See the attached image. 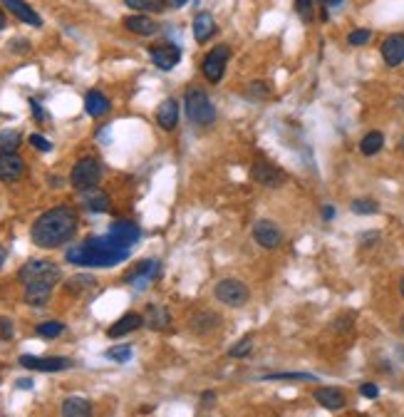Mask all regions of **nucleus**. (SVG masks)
Masks as SVG:
<instances>
[{"label":"nucleus","mask_w":404,"mask_h":417,"mask_svg":"<svg viewBox=\"0 0 404 417\" xmlns=\"http://www.w3.org/2000/svg\"><path fill=\"white\" fill-rule=\"evenodd\" d=\"M132 254V246L119 241L117 236H92L87 241L77 243V246L67 248V263L82 268H112L122 261H127Z\"/></svg>","instance_id":"nucleus-1"},{"label":"nucleus","mask_w":404,"mask_h":417,"mask_svg":"<svg viewBox=\"0 0 404 417\" xmlns=\"http://www.w3.org/2000/svg\"><path fill=\"white\" fill-rule=\"evenodd\" d=\"M79 216L73 206L60 204L52 206L48 212H43L40 216L32 221L30 239L35 246L40 248H57L65 246L75 234H77Z\"/></svg>","instance_id":"nucleus-2"},{"label":"nucleus","mask_w":404,"mask_h":417,"mask_svg":"<svg viewBox=\"0 0 404 417\" xmlns=\"http://www.w3.org/2000/svg\"><path fill=\"white\" fill-rule=\"evenodd\" d=\"M184 109H186L189 122L196 124V127H211L213 122H216L213 102L201 87H189L186 95H184Z\"/></svg>","instance_id":"nucleus-3"},{"label":"nucleus","mask_w":404,"mask_h":417,"mask_svg":"<svg viewBox=\"0 0 404 417\" xmlns=\"http://www.w3.org/2000/svg\"><path fill=\"white\" fill-rule=\"evenodd\" d=\"M18 281L23 286H28V284H57V281H60V268L55 266L52 261L32 259V261H28V263H23V268L18 271Z\"/></svg>","instance_id":"nucleus-4"},{"label":"nucleus","mask_w":404,"mask_h":417,"mask_svg":"<svg viewBox=\"0 0 404 417\" xmlns=\"http://www.w3.org/2000/svg\"><path fill=\"white\" fill-rule=\"evenodd\" d=\"M102 179V164L97 162L95 157H82L75 162L73 172H70V184L77 189L79 194L87 189H95Z\"/></svg>","instance_id":"nucleus-5"},{"label":"nucleus","mask_w":404,"mask_h":417,"mask_svg":"<svg viewBox=\"0 0 404 417\" xmlns=\"http://www.w3.org/2000/svg\"><path fill=\"white\" fill-rule=\"evenodd\" d=\"M213 296H216L218 303H224L229 308H238V306H246L248 298H251V290L243 281L238 278H224L218 281L216 288H213Z\"/></svg>","instance_id":"nucleus-6"},{"label":"nucleus","mask_w":404,"mask_h":417,"mask_svg":"<svg viewBox=\"0 0 404 417\" xmlns=\"http://www.w3.org/2000/svg\"><path fill=\"white\" fill-rule=\"evenodd\" d=\"M229 57H231L229 45H216V48L204 57V62H201V75H204L211 85L221 82L226 73V65H229Z\"/></svg>","instance_id":"nucleus-7"},{"label":"nucleus","mask_w":404,"mask_h":417,"mask_svg":"<svg viewBox=\"0 0 404 417\" xmlns=\"http://www.w3.org/2000/svg\"><path fill=\"white\" fill-rule=\"evenodd\" d=\"M162 276V263L157 259H146V261H139L137 266L124 276L129 286H134L137 290H146L157 278Z\"/></svg>","instance_id":"nucleus-8"},{"label":"nucleus","mask_w":404,"mask_h":417,"mask_svg":"<svg viewBox=\"0 0 404 417\" xmlns=\"http://www.w3.org/2000/svg\"><path fill=\"white\" fill-rule=\"evenodd\" d=\"M253 241L258 243L260 248L276 251V248H280V243H283V231H280V226H278L276 221H271V219H258L253 224Z\"/></svg>","instance_id":"nucleus-9"},{"label":"nucleus","mask_w":404,"mask_h":417,"mask_svg":"<svg viewBox=\"0 0 404 417\" xmlns=\"http://www.w3.org/2000/svg\"><path fill=\"white\" fill-rule=\"evenodd\" d=\"M251 179H253L256 184H260V187H266V189H278L288 182L285 172L271 162H256L253 167H251Z\"/></svg>","instance_id":"nucleus-10"},{"label":"nucleus","mask_w":404,"mask_h":417,"mask_svg":"<svg viewBox=\"0 0 404 417\" xmlns=\"http://www.w3.org/2000/svg\"><path fill=\"white\" fill-rule=\"evenodd\" d=\"M20 365L37 373H62V370L73 368L70 358H37V355H20Z\"/></svg>","instance_id":"nucleus-11"},{"label":"nucleus","mask_w":404,"mask_h":417,"mask_svg":"<svg viewBox=\"0 0 404 417\" xmlns=\"http://www.w3.org/2000/svg\"><path fill=\"white\" fill-rule=\"evenodd\" d=\"M25 176V162L23 157L15 154H0V182L3 184H15Z\"/></svg>","instance_id":"nucleus-12"},{"label":"nucleus","mask_w":404,"mask_h":417,"mask_svg":"<svg viewBox=\"0 0 404 417\" xmlns=\"http://www.w3.org/2000/svg\"><path fill=\"white\" fill-rule=\"evenodd\" d=\"M149 57L151 62L159 67V70H164V73H169L171 67L179 65L181 60V50L176 48V45H154V48H149Z\"/></svg>","instance_id":"nucleus-13"},{"label":"nucleus","mask_w":404,"mask_h":417,"mask_svg":"<svg viewBox=\"0 0 404 417\" xmlns=\"http://www.w3.org/2000/svg\"><path fill=\"white\" fill-rule=\"evenodd\" d=\"M313 398L320 407H325V410H330V412H338L347 405V398H345V393L340 390V387H330V385L315 387Z\"/></svg>","instance_id":"nucleus-14"},{"label":"nucleus","mask_w":404,"mask_h":417,"mask_svg":"<svg viewBox=\"0 0 404 417\" xmlns=\"http://www.w3.org/2000/svg\"><path fill=\"white\" fill-rule=\"evenodd\" d=\"M382 60L389 67H399L404 62V33H394L382 43Z\"/></svg>","instance_id":"nucleus-15"},{"label":"nucleus","mask_w":404,"mask_h":417,"mask_svg":"<svg viewBox=\"0 0 404 417\" xmlns=\"http://www.w3.org/2000/svg\"><path fill=\"white\" fill-rule=\"evenodd\" d=\"M0 6L6 8V10H10L20 23L32 25V28H40V25H43V18H40V15L32 10V6H28L25 0H0Z\"/></svg>","instance_id":"nucleus-16"},{"label":"nucleus","mask_w":404,"mask_h":417,"mask_svg":"<svg viewBox=\"0 0 404 417\" xmlns=\"http://www.w3.org/2000/svg\"><path fill=\"white\" fill-rule=\"evenodd\" d=\"M144 326V315L139 313H124L117 323H112L107 331L109 338H122V335H127V333H134L139 328Z\"/></svg>","instance_id":"nucleus-17"},{"label":"nucleus","mask_w":404,"mask_h":417,"mask_svg":"<svg viewBox=\"0 0 404 417\" xmlns=\"http://www.w3.org/2000/svg\"><path fill=\"white\" fill-rule=\"evenodd\" d=\"M213 33H216V20H213L211 12H196V18H193V37H196V43H209Z\"/></svg>","instance_id":"nucleus-18"},{"label":"nucleus","mask_w":404,"mask_h":417,"mask_svg":"<svg viewBox=\"0 0 404 417\" xmlns=\"http://www.w3.org/2000/svg\"><path fill=\"white\" fill-rule=\"evenodd\" d=\"M82 206H85L90 214H104L109 212V206H112V201H109V196L102 192V189H87V192H82Z\"/></svg>","instance_id":"nucleus-19"},{"label":"nucleus","mask_w":404,"mask_h":417,"mask_svg":"<svg viewBox=\"0 0 404 417\" xmlns=\"http://www.w3.org/2000/svg\"><path fill=\"white\" fill-rule=\"evenodd\" d=\"M109 234L117 236L119 241L134 246V243L139 241L142 231H139V226L134 224V221H127V219H117V221H112V226H109Z\"/></svg>","instance_id":"nucleus-20"},{"label":"nucleus","mask_w":404,"mask_h":417,"mask_svg":"<svg viewBox=\"0 0 404 417\" xmlns=\"http://www.w3.org/2000/svg\"><path fill=\"white\" fill-rule=\"evenodd\" d=\"M157 122L159 127L166 129V132H171V129L179 124V104H176V100H164L162 104H159L157 109Z\"/></svg>","instance_id":"nucleus-21"},{"label":"nucleus","mask_w":404,"mask_h":417,"mask_svg":"<svg viewBox=\"0 0 404 417\" xmlns=\"http://www.w3.org/2000/svg\"><path fill=\"white\" fill-rule=\"evenodd\" d=\"M124 28H127L129 33H134V35H154V33L159 30V25L154 18H149V15H129V18H124Z\"/></svg>","instance_id":"nucleus-22"},{"label":"nucleus","mask_w":404,"mask_h":417,"mask_svg":"<svg viewBox=\"0 0 404 417\" xmlns=\"http://www.w3.org/2000/svg\"><path fill=\"white\" fill-rule=\"evenodd\" d=\"M52 288L55 284H28L25 286V301L35 306V308H43L45 303L50 301V296H52Z\"/></svg>","instance_id":"nucleus-23"},{"label":"nucleus","mask_w":404,"mask_h":417,"mask_svg":"<svg viewBox=\"0 0 404 417\" xmlns=\"http://www.w3.org/2000/svg\"><path fill=\"white\" fill-rule=\"evenodd\" d=\"M60 415H62V417H92L90 400L77 398V395H73V398H67L65 402H62V407H60Z\"/></svg>","instance_id":"nucleus-24"},{"label":"nucleus","mask_w":404,"mask_h":417,"mask_svg":"<svg viewBox=\"0 0 404 417\" xmlns=\"http://www.w3.org/2000/svg\"><path fill=\"white\" fill-rule=\"evenodd\" d=\"M85 109L90 117H104L112 109V102L107 100V95H102L99 90H92L87 92L85 97Z\"/></svg>","instance_id":"nucleus-25"},{"label":"nucleus","mask_w":404,"mask_h":417,"mask_svg":"<svg viewBox=\"0 0 404 417\" xmlns=\"http://www.w3.org/2000/svg\"><path fill=\"white\" fill-rule=\"evenodd\" d=\"M382 147H385V134L377 132V129H372V132H367L360 139V151L365 154V157H374V154H380Z\"/></svg>","instance_id":"nucleus-26"},{"label":"nucleus","mask_w":404,"mask_h":417,"mask_svg":"<svg viewBox=\"0 0 404 417\" xmlns=\"http://www.w3.org/2000/svg\"><path fill=\"white\" fill-rule=\"evenodd\" d=\"M144 321L149 323L154 331H166V328L171 326V315H169V311L162 308V306H149Z\"/></svg>","instance_id":"nucleus-27"},{"label":"nucleus","mask_w":404,"mask_h":417,"mask_svg":"<svg viewBox=\"0 0 404 417\" xmlns=\"http://www.w3.org/2000/svg\"><path fill=\"white\" fill-rule=\"evenodd\" d=\"M20 142H23V137L18 129H3L0 132V154H15Z\"/></svg>","instance_id":"nucleus-28"},{"label":"nucleus","mask_w":404,"mask_h":417,"mask_svg":"<svg viewBox=\"0 0 404 417\" xmlns=\"http://www.w3.org/2000/svg\"><path fill=\"white\" fill-rule=\"evenodd\" d=\"M97 286V281H95V276H87V273H79V276H73L70 281H67V290L70 293H85V290H90V288H95Z\"/></svg>","instance_id":"nucleus-29"},{"label":"nucleus","mask_w":404,"mask_h":417,"mask_svg":"<svg viewBox=\"0 0 404 417\" xmlns=\"http://www.w3.org/2000/svg\"><path fill=\"white\" fill-rule=\"evenodd\" d=\"M260 380H298V382H315L318 378H315L313 373H271V375H263Z\"/></svg>","instance_id":"nucleus-30"},{"label":"nucleus","mask_w":404,"mask_h":417,"mask_svg":"<svg viewBox=\"0 0 404 417\" xmlns=\"http://www.w3.org/2000/svg\"><path fill=\"white\" fill-rule=\"evenodd\" d=\"M350 209H352V214H357V216H372V214L380 212V204L374 199H352Z\"/></svg>","instance_id":"nucleus-31"},{"label":"nucleus","mask_w":404,"mask_h":417,"mask_svg":"<svg viewBox=\"0 0 404 417\" xmlns=\"http://www.w3.org/2000/svg\"><path fill=\"white\" fill-rule=\"evenodd\" d=\"M35 333L40 335V338L52 340V338H57V335H62V333H65V323H60V321H45V323H40V326L35 328Z\"/></svg>","instance_id":"nucleus-32"},{"label":"nucleus","mask_w":404,"mask_h":417,"mask_svg":"<svg viewBox=\"0 0 404 417\" xmlns=\"http://www.w3.org/2000/svg\"><path fill=\"white\" fill-rule=\"evenodd\" d=\"M251 351H253V338H251V335H246V338H241L238 343L233 345V348H231L229 355L235 358V360H241V358L251 355Z\"/></svg>","instance_id":"nucleus-33"},{"label":"nucleus","mask_w":404,"mask_h":417,"mask_svg":"<svg viewBox=\"0 0 404 417\" xmlns=\"http://www.w3.org/2000/svg\"><path fill=\"white\" fill-rule=\"evenodd\" d=\"M218 323V315H211V313H201V315H196L193 318V331L196 333H209V331H213V326Z\"/></svg>","instance_id":"nucleus-34"},{"label":"nucleus","mask_w":404,"mask_h":417,"mask_svg":"<svg viewBox=\"0 0 404 417\" xmlns=\"http://www.w3.org/2000/svg\"><path fill=\"white\" fill-rule=\"evenodd\" d=\"M104 358H107V360H115V363H127V360H132V345H117V348H109V351L104 353Z\"/></svg>","instance_id":"nucleus-35"},{"label":"nucleus","mask_w":404,"mask_h":417,"mask_svg":"<svg viewBox=\"0 0 404 417\" xmlns=\"http://www.w3.org/2000/svg\"><path fill=\"white\" fill-rule=\"evenodd\" d=\"M132 10H154V12H162V8L166 6L164 0H124Z\"/></svg>","instance_id":"nucleus-36"},{"label":"nucleus","mask_w":404,"mask_h":417,"mask_svg":"<svg viewBox=\"0 0 404 417\" xmlns=\"http://www.w3.org/2000/svg\"><path fill=\"white\" fill-rule=\"evenodd\" d=\"M369 40H372V30H367V28H357V30H352L350 35H347V43H350L352 48L367 45Z\"/></svg>","instance_id":"nucleus-37"},{"label":"nucleus","mask_w":404,"mask_h":417,"mask_svg":"<svg viewBox=\"0 0 404 417\" xmlns=\"http://www.w3.org/2000/svg\"><path fill=\"white\" fill-rule=\"evenodd\" d=\"M248 97L266 100V97H271V87H268L266 82H251V85H248Z\"/></svg>","instance_id":"nucleus-38"},{"label":"nucleus","mask_w":404,"mask_h":417,"mask_svg":"<svg viewBox=\"0 0 404 417\" xmlns=\"http://www.w3.org/2000/svg\"><path fill=\"white\" fill-rule=\"evenodd\" d=\"M313 3H315V0H296V10H298V15L305 20V23L313 18Z\"/></svg>","instance_id":"nucleus-39"},{"label":"nucleus","mask_w":404,"mask_h":417,"mask_svg":"<svg viewBox=\"0 0 404 417\" xmlns=\"http://www.w3.org/2000/svg\"><path fill=\"white\" fill-rule=\"evenodd\" d=\"M30 145L35 147L37 151H50V149H52V142H50V139H45L43 134H30Z\"/></svg>","instance_id":"nucleus-40"},{"label":"nucleus","mask_w":404,"mask_h":417,"mask_svg":"<svg viewBox=\"0 0 404 417\" xmlns=\"http://www.w3.org/2000/svg\"><path fill=\"white\" fill-rule=\"evenodd\" d=\"M360 395H362V398H367V400H377V398H380V387L374 385V382H362Z\"/></svg>","instance_id":"nucleus-41"},{"label":"nucleus","mask_w":404,"mask_h":417,"mask_svg":"<svg viewBox=\"0 0 404 417\" xmlns=\"http://www.w3.org/2000/svg\"><path fill=\"white\" fill-rule=\"evenodd\" d=\"M12 335H15L12 321H8V318H0V338H3V340H10Z\"/></svg>","instance_id":"nucleus-42"},{"label":"nucleus","mask_w":404,"mask_h":417,"mask_svg":"<svg viewBox=\"0 0 404 417\" xmlns=\"http://www.w3.org/2000/svg\"><path fill=\"white\" fill-rule=\"evenodd\" d=\"M10 50H12V53L23 55V53H28V50H30V43H28V40H12Z\"/></svg>","instance_id":"nucleus-43"},{"label":"nucleus","mask_w":404,"mask_h":417,"mask_svg":"<svg viewBox=\"0 0 404 417\" xmlns=\"http://www.w3.org/2000/svg\"><path fill=\"white\" fill-rule=\"evenodd\" d=\"M30 109H32V117H35L37 122H45V120H48V115H45L43 107H40V104H37L35 100H30Z\"/></svg>","instance_id":"nucleus-44"},{"label":"nucleus","mask_w":404,"mask_h":417,"mask_svg":"<svg viewBox=\"0 0 404 417\" xmlns=\"http://www.w3.org/2000/svg\"><path fill=\"white\" fill-rule=\"evenodd\" d=\"M335 214H338V212H335V206H332V204L323 206V219H325V221H332V219H335Z\"/></svg>","instance_id":"nucleus-45"},{"label":"nucleus","mask_w":404,"mask_h":417,"mask_svg":"<svg viewBox=\"0 0 404 417\" xmlns=\"http://www.w3.org/2000/svg\"><path fill=\"white\" fill-rule=\"evenodd\" d=\"M164 3H166L169 8H184V6L189 3V0H164Z\"/></svg>","instance_id":"nucleus-46"},{"label":"nucleus","mask_w":404,"mask_h":417,"mask_svg":"<svg viewBox=\"0 0 404 417\" xmlns=\"http://www.w3.org/2000/svg\"><path fill=\"white\" fill-rule=\"evenodd\" d=\"M6 259H8V251L3 246H0V268H3V263H6Z\"/></svg>","instance_id":"nucleus-47"},{"label":"nucleus","mask_w":404,"mask_h":417,"mask_svg":"<svg viewBox=\"0 0 404 417\" xmlns=\"http://www.w3.org/2000/svg\"><path fill=\"white\" fill-rule=\"evenodd\" d=\"M213 400H216V395L213 393H204V402H213Z\"/></svg>","instance_id":"nucleus-48"},{"label":"nucleus","mask_w":404,"mask_h":417,"mask_svg":"<svg viewBox=\"0 0 404 417\" xmlns=\"http://www.w3.org/2000/svg\"><path fill=\"white\" fill-rule=\"evenodd\" d=\"M32 382L30 380H18V387H23V390H28V387H30Z\"/></svg>","instance_id":"nucleus-49"},{"label":"nucleus","mask_w":404,"mask_h":417,"mask_svg":"<svg viewBox=\"0 0 404 417\" xmlns=\"http://www.w3.org/2000/svg\"><path fill=\"white\" fill-rule=\"evenodd\" d=\"M0 30H6V12L0 10Z\"/></svg>","instance_id":"nucleus-50"},{"label":"nucleus","mask_w":404,"mask_h":417,"mask_svg":"<svg viewBox=\"0 0 404 417\" xmlns=\"http://www.w3.org/2000/svg\"><path fill=\"white\" fill-rule=\"evenodd\" d=\"M327 6H330V8H338V6H343V0H327Z\"/></svg>","instance_id":"nucleus-51"},{"label":"nucleus","mask_w":404,"mask_h":417,"mask_svg":"<svg viewBox=\"0 0 404 417\" xmlns=\"http://www.w3.org/2000/svg\"><path fill=\"white\" fill-rule=\"evenodd\" d=\"M399 293H402V298H404V276L399 278Z\"/></svg>","instance_id":"nucleus-52"},{"label":"nucleus","mask_w":404,"mask_h":417,"mask_svg":"<svg viewBox=\"0 0 404 417\" xmlns=\"http://www.w3.org/2000/svg\"><path fill=\"white\" fill-rule=\"evenodd\" d=\"M399 331L404 333V313H402V318H399Z\"/></svg>","instance_id":"nucleus-53"},{"label":"nucleus","mask_w":404,"mask_h":417,"mask_svg":"<svg viewBox=\"0 0 404 417\" xmlns=\"http://www.w3.org/2000/svg\"><path fill=\"white\" fill-rule=\"evenodd\" d=\"M399 149H402V151H404V137H402V139H399Z\"/></svg>","instance_id":"nucleus-54"}]
</instances>
